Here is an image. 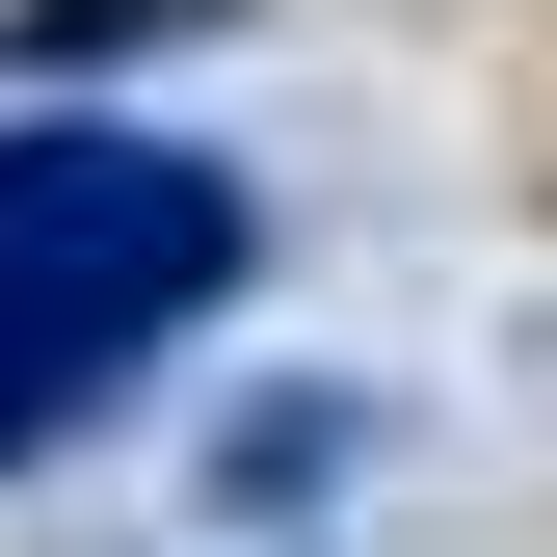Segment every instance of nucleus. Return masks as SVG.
Wrapping results in <instances>:
<instances>
[{"instance_id":"nucleus-1","label":"nucleus","mask_w":557,"mask_h":557,"mask_svg":"<svg viewBox=\"0 0 557 557\" xmlns=\"http://www.w3.org/2000/svg\"><path fill=\"white\" fill-rule=\"evenodd\" d=\"M239 239H265L239 160H186V133H107V107L0 133V478H27L53 425H107V398L239 293Z\"/></svg>"}]
</instances>
